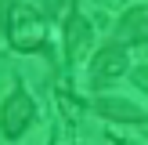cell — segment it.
<instances>
[{"label": "cell", "mask_w": 148, "mask_h": 145, "mask_svg": "<svg viewBox=\"0 0 148 145\" xmlns=\"http://www.w3.org/2000/svg\"><path fill=\"white\" fill-rule=\"evenodd\" d=\"M4 36L14 51H43L47 47V18L25 0L7 4L4 14Z\"/></svg>", "instance_id": "cell-1"}, {"label": "cell", "mask_w": 148, "mask_h": 145, "mask_svg": "<svg viewBox=\"0 0 148 145\" xmlns=\"http://www.w3.org/2000/svg\"><path fill=\"white\" fill-rule=\"evenodd\" d=\"M33 116H36L33 94H29L25 87H14V91L4 98V105H0V134H4L7 142H18V138L29 130Z\"/></svg>", "instance_id": "cell-2"}, {"label": "cell", "mask_w": 148, "mask_h": 145, "mask_svg": "<svg viewBox=\"0 0 148 145\" xmlns=\"http://www.w3.org/2000/svg\"><path fill=\"white\" fill-rule=\"evenodd\" d=\"M127 47H119V44H105V47L94 55V62H90V87H105V84H112V80H119L123 72H127Z\"/></svg>", "instance_id": "cell-3"}, {"label": "cell", "mask_w": 148, "mask_h": 145, "mask_svg": "<svg viewBox=\"0 0 148 145\" xmlns=\"http://www.w3.org/2000/svg\"><path fill=\"white\" fill-rule=\"evenodd\" d=\"M112 40L119 47H137V44H148V4H134L130 11L119 14L112 29Z\"/></svg>", "instance_id": "cell-4"}, {"label": "cell", "mask_w": 148, "mask_h": 145, "mask_svg": "<svg viewBox=\"0 0 148 145\" xmlns=\"http://www.w3.org/2000/svg\"><path fill=\"white\" fill-rule=\"evenodd\" d=\"M90 44H94V26L83 14H69L65 18V58L69 62H79Z\"/></svg>", "instance_id": "cell-5"}, {"label": "cell", "mask_w": 148, "mask_h": 145, "mask_svg": "<svg viewBox=\"0 0 148 145\" xmlns=\"http://www.w3.org/2000/svg\"><path fill=\"white\" fill-rule=\"evenodd\" d=\"M94 113H101L112 123H141L145 120V113L137 105H130L127 98H98L94 102Z\"/></svg>", "instance_id": "cell-6"}, {"label": "cell", "mask_w": 148, "mask_h": 145, "mask_svg": "<svg viewBox=\"0 0 148 145\" xmlns=\"http://www.w3.org/2000/svg\"><path fill=\"white\" fill-rule=\"evenodd\" d=\"M108 142L112 145H148V134L145 130H127L123 123H116V127L108 130Z\"/></svg>", "instance_id": "cell-7"}, {"label": "cell", "mask_w": 148, "mask_h": 145, "mask_svg": "<svg viewBox=\"0 0 148 145\" xmlns=\"http://www.w3.org/2000/svg\"><path fill=\"white\" fill-rule=\"evenodd\" d=\"M134 84L148 94V65H137V69H134Z\"/></svg>", "instance_id": "cell-8"}]
</instances>
